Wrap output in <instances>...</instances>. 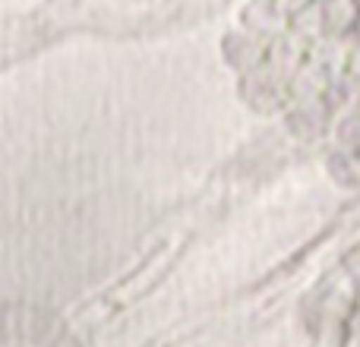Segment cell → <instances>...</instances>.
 <instances>
[{
	"instance_id": "6da1fadb",
	"label": "cell",
	"mask_w": 360,
	"mask_h": 347,
	"mask_svg": "<svg viewBox=\"0 0 360 347\" xmlns=\"http://www.w3.org/2000/svg\"><path fill=\"white\" fill-rule=\"evenodd\" d=\"M319 16H323L326 29L351 32L360 19V6H357V0H323L319 4Z\"/></svg>"
},
{
	"instance_id": "277c9868",
	"label": "cell",
	"mask_w": 360,
	"mask_h": 347,
	"mask_svg": "<svg viewBox=\"0 0 360 347\" xmlns=\"http://www.w3.org/2000/svg\"><path fill=\"white\" fill-rule=\"evenodd\" d=\"M316 4H323V0H316Z\"/></svg>"
},
{
	"instance_id": "3957f363",
	"label": "cell",
	"mask_w": 360,
	"mask_h": 347,
	"mask_svg": "<svg viewBox=\"0 0 360 347\" xmlns=\"http://www.w3.org/2000/svg\"><path fill=\"white\" fill-rule=\"evenodd\" d=\"M354 32H360V19H357V25H354Z\"/></svg>"
},
{
	"instance_id": "7a4b0ae2",
	"label": "cell",
	"mask_w": 360,
	"mask_h": 347,
	"mask_svg": "<svg viewBox=\"0 0 360 347\" xmlns=\"http://www.w3.org/2000/svg\"><path fill=\"white\" fill-rule=\"evenodd\" d=\"M313 4H316V0H272V10L278 13V16H300V13L310 10Z\"/></svg>"
}]
</instances>
